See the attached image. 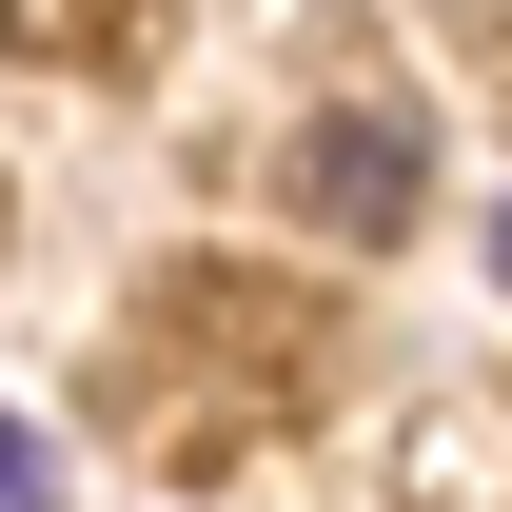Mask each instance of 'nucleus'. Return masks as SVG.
<instances>
[{
	"label": "nucleus",
	"mask_w": 512,
	"mask_h": 512,
	"mask_svg": "<svg viewBox=\"0 0 512 512\" xmlns=\"http://www.w3.org/2000/svg\"><path fill=\"white\" fill-rule=\"evenodd\" d=\"M296 217H316V237H394V217H414V119H335L316 178H296Z\"/></svg>",
	"instance_id": "obj_1"
},
{
	"label": "nucleus",
	"mask_w": 512,
	"mask_h": 512,
	"mask_svg": "<svg viewBox=\"0 0 512 512\" xmlns=\"http://www.w3.org/2000/svg\"><path fill=\"white\" fill-rule=\"evenodd\" d=\"M493 276H512V217H493Z\"/></svg>",
	"instance_id": "obj_3"
},
{
	"label": "nucleus",
	"mask_w": 512,
	"mask_h": 512,
	"mask_svg": "<svg viewBox=\"0 0 512 512\" xmlns=\"http://www.w3.org/2000/svg\"><path fill=\"white\" fill-rule=\"evenodd\" d=\"M0 512H60V453L40 434H0Z\"/></svg>",
	"instance_id": "obj_2"
}]
</instances>
